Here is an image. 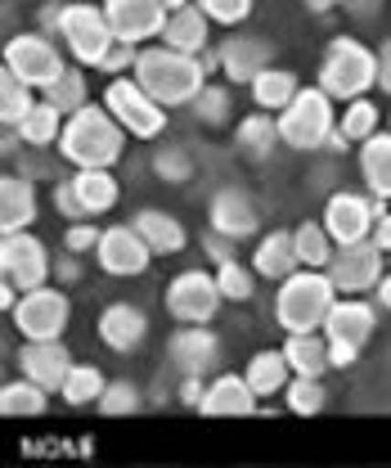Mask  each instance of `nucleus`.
Wrapping results in <instances>:
<instances>
[{
	"label": "nucleus",
	"instance_id": "nucleus-8",
	"mask_svg": "<svg viewBox=\"0 0 391 468\" xmlns=\"http://www.w3.org/2000/svg\"><path fill=\"white\" fill-rule=\"evenodd\" d=\"M58 37H63V46H68V55L77 58V63H86V68H100V58L112 50V27H109V14H104V5H86V0H72L68 9H63V27H58Z\"/></svg>",
	"mask_w": 391,
	"mask_h": 468
},
{
	"label": "nucleus",
	"instance_id": "nucleus-31",
	"mask_svg": "<svg viewBox=\"0 0 391 468\" xmlns=\"http://www.w3.org/2000/svg\"><path fill=\"white\" fill-rule=\"evenodd\" d=\"M301 86H297V77L288 72V68H266L257 81H252V100H257V109H266V113H283L288 104H292V95H297Z\"/></svg>",
	"mask_w": 391,
	"mask_h": 468
},
{
	"label": "nucleus",
	"instance_id": "nucleus-22",
	"mask_svg": "<svg viewBox=\"0 0 391 468\" xmlns=\"http://www.w3.org/2000/svg\"><path fill=\"white\" fill-rule=\"evenodd\" d=\"M144 338H149V315H144L140 306H131V302L104 306V315H100V343L109 351L126 356V351L140 347Z\"/></svg>",
	"mask_w": 391,
	"mask_h": 468
},
{
	"label": "nucleus",
	"instance_id": "nucleus-42",
	"mask_svg": "<svg viewBox=\"0 0 391 468\" xmlns=\"http://www.w3.org/2000/svg\"><path fill=\"white\" fill-rule=\"evenodd\" d=\"M144 406V397H140V388L135 383H126V378H117L104 388V397H100V414H109V419H122V414H135V410Z\"/></svg>",
	"mask_w": 391,
	"mask_h": 468
},
{
	"label": "nucleus",
	"instance_id": "nucleus-17",
	"mask_svg": "<svg viewBox=\"0 0 391 468\" xmlns=\"http://www.w3.org/2000/svg\"><path fill=\"white\" fill-rule=\"evenodd\" d=\"M95 257H100V266H104L109 275H117V280H131V275H144V271H149L153 248L140 239V230H135V226H109V230L100 234Z\"/></svg>",
	"mask_w": 391,
	"mask_h": 468
},
{
	"label": "nucleus",
	"instance_id": "nucleus-55",
	"mask_svg": "<svg viewBox=\"0 0 391 468\" xmlns=\"http://www.w3.org/2000/svg\"><path fill=\"white\" fill-rule=\"evenodd\" d=\"M324 149H333V154H346V149H351V140H346V135H342V131L333 126V135L324 140Z\"/></svg>",
	"mask_w": 391,
	"mask_h": 468
},
{
	"label": "nucleus",
	"instance_id": "nucleus-7",
	"mask_svg": "<svg viewBox=\"0 0 391 468\" xmlns=\"http://www.w3.org/2000/svg\"><path fill=\"white\" fill-rule=\"evenodd\" d=\"M104 109H109V113L126 126V135H135V140H158V135L167 131V109H163L135 77H112L109 90H104Z\"/></svg>",
	"mask_w": 391,
	"mask_h": 468
},
{
	"label": "nucleus",
	"instance_id": "nucleus-9",
	"mask_svg": "<svg viewBox=\"0 0 391 468\" xmlns=\"http://www.w3.org/2000/svg\"><path fill=\"white\" fill-rule=\"evenodd\" d=\"M333 289L342 297H365L369 289H378V280L387 275V252L374 243V239H360V243H337L333 261L324 266Z\"/></svg>",
	"mask_w": 391,
	"mask_h": 468
},
{
	"label": "nucleus",
	"instance_id": "nucleus-51",
	"mask_svg": "<svg viewBox=\"0 0 391 468\" xmlns=\"http://www.w3.org/2000/svg\"><path fill=\"white\" fill-rule=\"evenodd\" d=\"M63 9H68V5H58V0H50V5L41 9V27H46V37H58V27H63Z\"/></svg>",
	"mask_w": 391,
	"mask_h": 468
},
{
	"label": "nucleus",
	"instance_id": "nucleus-39",
	"mask_svg": "<svg viewBox=\"0 0 391 468\" xmlns=\"http://www.w3.org/2000/svg\"><path fill=\"white\" fill-rule=\"evenodd\" d=\"M337 131L351 140V144H365L374 131H378V109H374V100H351L346 109H342V122H337Z\"/></svg>",
	"mask_w": 391,
	"mask_h": 468
},
{
	"label": "nucleus",
	"instance_id": "nucleus-6",
	"mask_svg": "<svg viewBox=\"0 0 391 468\" xmlns=\"http://www.w3.org/2000/svg\"><path fill=\"white\" fill-rule=\"evenodd\" d=\"M333 135V95H324L320 86H306L292 95V104L280 113V140L297 154L324 149V140Z\"/></svg>",
	"mask_w": 391,
	"mask_h": 468
},
{
	"label": "nucleus",
	"instance_id": "nucleus-45",
	"mask_svg": "<svg viewBox=\"0 0 391 468\" xmlns=\"http://www.w3.org/2000/svg\"><path fill=\"white\" fill-rule=\"evenodd\" d=\"M203 5V14L212 18V23H221V27H234V23H243L248 14H252V0H198Z\"/></svg>",
	"mask_w": 391,
	"mask_h": 468
},
{
	"label": "nucleus",
	"instance_id": "nucleus-37",
	"mask_svg": "<svg viewBox=\"0 0 391 468\" xmlns=\"http://www.w3.org/2000/svg\"><path fill=\"white\" fill-rule=\"evenodd\" d=\"M37 86H27L18 72H0V122L5 126H18L23 117L32 113V104H37V95H32Z\"/></svg>",
	"mask_w": 391,
	"mask_h": 468
},
{
	"label": "nucleus",
	"instance_id": "nucleus-57",
	"mask_svg": "<svg viewBox=\"0 0 391 468\" xmlns=\"http://www.w3.org/2000/svg\"><path fill=\"white\" fill-rule=\"evenodd\" d=\"M306 5H311V9H315V14H324V9H333L337 0H306Z\"/></svg>",
	"mask_w": 391,
	"mask_h": 468
},
{
	"label": "nucleus",
	"instance_id": "nucleus-27",
	"mask_svg": "<svg viewBox=\"0 0 391 468\" xmlns=\"http://www.w3.org/2000/svg\"><path fill=\"white\" fill-rule=\"evenodd\" d=\"M72 189H77L86 217H100V212L117 207V194H122V185H117V176H112L109 167H77Z\"/></svg>",
	"mask_w": 391,
	"mask_h": 468
},
{
	"label": "nucleus",
	"instance_id": "nucleus-28",
	"mask_svg": "<svg viewBox=\"0 0 391 468\" xmlns=\"http://www.w3.org/2000/svg\"><path fill=\"white\" fill-rule=\"evenodd\" d=\"M297 248H292V230H270L261 239V248L252 252V271L261 280H288L297 271Z\"/></svg>",
	"mask_w": 391,
	"mask_h": 468
},
{
	"label": "nucleus",
	"instance_id": "nucleus-26",
	"mask_svg": "<svg viewBox=\"0 0 391 468\" xmlns=\"http://www.w3.org/2000/svg\"><path fill=\"white\" fill-rule=\"evenodd\" d=\"M360 176L369 185L374 198H391V131H374L365 144H360Z\"/></svg>",
	"mask_w": 391,
	"mask_h": 468
},
{
	"label": "nucleus",
	"instance_id": "nucleus-54",
	"mask_svg": "<svg viewBox=\"0 0 391 468\" xmlns=\"http://www.w3.org/2000/svg\"><path fill=\"white\" fill-rule=\"evenodd\" d=\"M55 271H58V275H63V280H77V275H81V266H77V252H68V257L58 261Z\"/></svg>",
	"mask_w": 391,
	"mask_h": 468
},
{
	"label": "nucleus",
	"instance_id": "nucleus-21",
	"mask_svg": "<svg viewBox=\"0 0 391 468\" xmlns=\"http://www.w3.org/2000/svg\"><path fill=\"white\" fill-rule=\"evenodd\" d=\"M198 414L207 419H243V414H257V392L243 374H217L203 392V406Z\"/></svg>",
	"mask_w": 391,
	"mask_h": 468
},
{
	"label": "nucleus",
	"instance_id": "nucleus-32",
	"mask_svg": "<svg viewBox=\"0 0 391 468\" xmlns=\"http://www.w3.org/2000/svg\"><path fill=\"white\" fill-rule=\"evenodd\" d=\"M63 122H68V117L58 113L50 100H37V104H32V113L23 117L14 131L23 135V144H32V149H46V144H58V135H63Z\"/></svg>",
	"mask_w": 391,
	"mask_h": 468
},
{
	"label": "nucleus",
	"instance_id": "nucleus-52",
	"mask_svg": "<svg viewBox=\"0 0 391 468\" xmlns=\"http://www.w3.org/2000/svg\"><path fill=\"white\" fill-rule=\"evenodd\" d=\"M378 90L391 95V37L383 41V50H378Z\"/></svg>",
	"mask_w": 391,
	"mask_h": 468
},
{
	"label": "nucleus",
	"instance_id": "nucleus-18",
	"mask_svg": "<svg viewBox=\"0 0 391 468\" xmlns=\"http://www.w3.org/2000/svg\"><path fill=\"white\" fill-rule=\"evenodd\" d=\"M212 230L229 234V239H252L257 226H261V207H257V198L248 194V189H234V185H225L212 194Z\"/></svg>",
	"mask_w": 391,
	"mask_h": 468
},
{
	"label": "nucleus",
	"instance_id": "nucleus-10",
	"mask_svg": "<svg viewBox=\"0 0 391 468\" xmlns=\"http://www.w3.org/2000/svg\"><path fill=\"white\" fill-rule=\"evenodd\" d=\"M5 68L18 72V77H23L27 86H37V90H50L58 77L68 72L58 46L46 32H18V37H9V41H5Z\"/></svg>",
	"mask_w": 391,
	"mask_h": 468
},
{
	"label": "nucleus",
	"instance_id": "nucleus-48",
	"mask_svg": "<svg viewBox=\"0 0 391 468\" xmlns=\"http://www.w3.org/2000/svg\"><path fill=\"white\" fill-rule=\"evenodd\" d=\"M55 207L68 221H86V207H81V198H77V189H72V176H68V180H55Z\"/></svg>",
	"mask_w": 391,
	"mask_h": 468
},
{
	"label": "nucleus",
	"instance_id": "nucleus-15",
	"mask_svg": "<svg viewBox=\"0 0 391 468\" xmlns=\"http://www.w3.org/2000/svg\"><path fill=\"white\" fill-rule=\"evenodd\" d=\"M104 14H109V27L117 41L144 46V41H163L171 9L163 0H104Z\"/></svg>",
	"mask_w": 391,
	"mask_h": 468
},
{
	"label": "nucleus",
	"instance_id": "nucleus-50",
	"mask_svg": "<svg viewBox=\"0 0 391 468\" xmlns=\"http://www.w3.org/2000/svg\"><path fill=\"white\" fill-rule=\"evenodd\" d=\"M203 252L221 266V261H229V257H234V239H229V234H221V230H207V234H203Z\"/></svg>",
	"mask_w": 391,
	"mask_h": 468
},
{
	"label": "nucleus",
	"instance_id": "nucleus-41",
	"mask_svg": "<svg viewBox=\"0 0 391 468\" xmlns=\"http://www.w3.org/2000/svg\"><path fill=\"white\" fill-rule=\"evenodd\" d=\"M217 284H221L225 302H248L252 292H257V271L252 266H243L238 257H229L217 266Z\"/></svg>",
	"mask_w": 391,
	"mask_h": 468
},
{
	"label": "nucleus",
	"instance_id": "nucleus-20",
	"mask_svg": "<svg viewBox=\"0 0 391 468\" xmlns=\"http://www.w3.org/2000/svg\"><path fill=\"white\" fill-rule=\"evenodd\" d=\"M270 41H261V37H225L221 50H217V63L225 68V77L229 81H243V86H252L266 68H270Z\"/></svg>",
	"mask_w": 391,
	"mask_h": 468
},
{
	"label": "nucleus",
	"instance_id": "nucleus-23",
	"mask_svg": "<svg viewBox=\"0 0 391 468\" xmlns=\"http://www.w3.org/2000/svg\"><path fill=\"white\" fill-rule=\"evenodd\" d=\"M207 37H212V18L203 14V5H180L167 14V27H163V46L180 50V55H207Z\"/></svg>",
	"mask_w": 391,
	"mask_h": 468
},
{
	"label": "nucleus",
	"instance_id": "nucleus-30",
	"mask_svg": "<svg viewBox=\"0 0 391 468\" xmlns=\"http://www.w3.org/2000/svg\"><path fill=\"white\" fill-rule=\"evenodd\" d=\"M243 378L252 383V392L257 397H280L283 388H288V378H292V365H288V356L280 351H257L252 360H248V369H243Z\"/></svg>",
	"mask_w": 391,
	"mask_h": 468
},
{
	"label": "nucleus",
	"instance_id": "nucleus-33",
	"mask_svg": "<svg viewBox=\"0 0 391 468\" xmlns=\"http://www.w3.org/2000/svg\"><path fill=\"white\" fill-rule=\"evenodd\" d=\"M292 248H297V261L311 266V271H324L333 261V234L324 230V221H301L292 230Z\"/></svg>",
	"mask_w": 391,
	"mask_h": 468
},
{
	"label": "nucleus",
	"instance_id": "nucleus-11",
	"mask_svg": "<svg viewBox=\"0 0 391 468\" xmlns=\"http://www.w3.org/2000/svg\"><path fill=\"white\" fill-rule=\"evenodd\" d=\"M68 315H72L68 292L41 284V289H27L18 297V306H14V329H18L27 343H50V338H63Z\"/></svg>",
	"mask_w": 391,
	"mask_h": 468
},
{
	"label": "nucleus",
	"instance_id": "nucleus-59",
	"mask_svg": "<svg viewBox=\"0 0 391 468\" xmlns=\"http://www.w3.org/2000/svg\"><path fill=\"white\" fill-rule=\"evenodd\" d=\"M387 266H391V252H387Z\"/></svg>",
	"mask_w": 391,
	"mask_h": 468
},
{
	"label": "nucleus",
	"instance_id": "nucleus-40",
	"mask_svg": "<svg viewBox=\"0 0 391 468\" xmlns=\"http://www.w3.org/2000/svg\"><path fill=\"white\" fill-rule=\"evenodd\" d=\"M46 100H50V104H55V109H58V113H63V117L81 113V109L90 104V100H86V77H81L77 68H68V72L58 77L55 86L46 90Z\"/></svg>",
	"mask_w": 391,
	"mask_h": 468
},
{
	"label": "nucleus",
	"instance_id": "nucleus-29",
	"mask_svg": "<svg viewBox=\"0 0 391 468\" xmlns=\"http://www.w3.org/2000/svg\"><path fill=\"white\" fill-rule=\"evenodd\" d=\"M283 356L292 365V374H306V378H324V369H333L329 360V338L315 329V334H288Z\"/></svg>",
	"mask_w": 391,
	"mask_h": 468
},
{
	"label": "nucleus",
	"instance_id": "nucleus-56",
	"mask_svg": "<svg viewBox=\"0 0 391 468\" xmlns=\"http://www.w3.org/2000/svg\"><path fill=\"white\" fill-rule=\"evenodd\" d=\"M374 292H378V302H383V306L391 311V271L383 275V280H378V289H374Z\"/></svg>",
	"mask_w": 391,
	"mask_h": 468
},
{
	"label": "nucleus",
	"instance_id": "nucleus-35",
	"mask_svg": "<svg viewBox=\"0 0 391 468\" xmlns=\"http://www.w3.org/2000/svg\"><path fill=\"white\" fill-rule=\"evenodd\" d=\"M104 388H109V378H104L95 365H72V374L63 378L58 397H63L68 406H100Z\"/></svg>",
	"mask_w": 391,
	"mask_h": 468
},
{
	"label": "nucleus",
	"instance_id": "nucleus-19",
	"mask_svg": "<svg viewBox=\"0 0 391 468\" xmlns=\"http://www.w3.org/2000/svg\"><path fill=\"white\" fill-rule=\"evenodd\" d=\"M72 351L63 347V338H50V343H23L18 351V369H23V378H32V383H41V388H50L58 392L63 388V378L72 374Z\"/></svg>",
	"mask_w": 391,
	"mask_h": 468
},
{
	"label": "nucleus",
	"instance_id": "nucleus-14",
	"mask_svg": "<svg viewBox=\"0 0 391 468\" xmlns=\"http://www.w3.org/2000/svg\"><path fill=\"white\" fill-rule=\"evenodd\" d=\"M383 212H387L383 198H374V194H346L342 189V194H333L324 203V230L333 234V243H360V239L374 234Z\"/></svg>",
	"mask_w": 391,
	"mask_h": 468
},
{
	"label": "nucleus",
	"instance_id": "nucleus-36",
	"mask_svg": "<svg viewBox=\"0 0 391 468\" xmlns=\"http://www.w3.org/2000/svg\"><path fill=\"white\" fill-rule=\"evenodd\" d=\"M238 144H243L252 158H266L275 144H283L280 140V117H270L266 109H257L252 117H243V122H238Z\"/></svg>",
	"mask_w": 391,
	"mask_h": 468
},
{
	"label": "nucleus",
	"instance_id": "nucleus-1",
	"mask_svg": "<svg viewBox=\"0 0 391 468\" xmlns=\"http://www.w3.org/2000/svg\"><path fill=\"white\" fill-rule=\"evenodd\" d=\"M163 109H175V104H194L198 90L207 86V63L203 55H180L163 41L153 46H140V58H135V72H131Z\"/></svg>",
	"mask_w": 391,
	"mask_h": 468
},
{
	"label": "nucleus",
	"instance_id": "nucleus-13",
	"mask_svg": "<svg viewBox=\"0 0 391 468\" xmlns=\"http://www.w3.org/2000/svg\"><path fill=\"white\" fill-rule=\"evenodd\" d=\"M0 271H5V284L27 292V289H41L50 280L55 261H50L46 243L32 230H14L0 239Z\"/></svg>",
	"mask_w": 391,
	"mask_h": 468
},
{
	"label": "nucleus",
	"instance_id": "nucleus-38",
	"mask_svg": "<svg viewBox=\"0 0 391 468\" xmlns=\"http://www.w3.org/2000/svg\"><path fill=\"white\" fill-rule=\"evenodd\" d=\"M283 406L292 410L297 419H311V414H320V410L329 406V392H324V383H320V378L292 374V378H288V388H283Z\"/></svg>",
	"mask_w": 391,
	"mask_h": 468
},
{
	"label": "nucleus",
	"instance_id": "nucleus-2",
	"mask_svg": "<svg viewBox=\"0 0 391 468\" xmlns=\"http://www.w3.org/2000/svg\"><path fill=\"white\" fill-rule=\"evenodd\" d=\"M126 149V126L104 109V104H86L81 113L63 122L58 135V154L72 167H112Z\"/></svg>",
	"mask_w": 391,
	"mask_h": 468
},
{
	"label": "nucleus",
	"instance_id": "nucleus-5",
	"mask_svg": "<svg viewBox=\"0 0 391 468\" xmlns=\"http://www.w3.org/2000/svg\"><path fill=\"white\" fill-rule=\"evenodd\" d=\"M374 329H378V311H374L365 297H337L329 320H324V329H320V334L329 338L333 369H351V365L360 360V351L369 347Z\"/></svg>",
	"mask_w": 391,
	"mask_h": 468
},
{
	"label": "nucleus",
	"instance_id": "nucleus-53",
	"mask_svg": "<svg viewBox=\"0 0 391 468\" xmlns=\"http://www.w3.org/2000/svg\"><path fill=\"white\" fill-rule=\"evenodd\" d=\"M369 239H374L383 252H391V212H383V217H378V226H374V234H369Z\"/></svg>",
	"mask_w": 391,
	"mask_h": 468
},
{
	"label": "nucleus",
	"instance_id": "nucleus-58",
	"mask_svg": "<svg viewBox=\"0 0 391 468\" xmlns=\"http://www.w3.org/2000/svg\"><path fill=\"white\" fill-rule=\"evenodd\" d=\"M167 9H180V5H194V0H163Z\"/></svg>",
	"mask_w": 391,
	"mask_h": 468
},
{
	"label": "nucleus",
	"instance_id": "nucleus-24",
	"mask_svg": "<svg viewBox=\"0 0 391 468\" xmlns=\"http://www.w3.org/2000/svg\"><path fill=\"white\" fill-rule=\"evenodd\" d=\"M37 221V189L27 176H5L0 180V230H27Z\"/></svg>",
	"mask_w": 391,
	"mask_h": 468
},
{
	"label": "nucleus",
	"instance_id": "nucleus-12",
	"mask_svg": "<svg viewBox=\"0 0 391 468\" xmlns=\"http://www.w3.org/2000/svg\"><path fill=\"white\" fill-rule=\"evenodd\" d=\"M221 302L225 292L217 284V271H180L167 289V311L175 324H212Z\"/></svg>",
	"mask_w": 391,
	"mask_h": 468
},
{
	"label": "nucleus",
	"instance_id": "nucleus-3",
	"mask_svg": "<svg viewBox=\"0 0 391 468\" xmlns=\"http://www.w3.org/2000/svg\"><path fill=\"white\" fill-rule=\"evenodd\" d=\"M333 302H337V289L329 280V271L297 266L288 280H280L275 320L283 324V334H315V329H324Z\"/></svg>",
	"mask_w": 391,
	"mask_h": 468
},
{
	"label": "nucleus",
	"instance_id": "nucleus-4",
	"mask_svg": "<svg viewBox=\"0 0 391 468\" xmlns=\"http://www.w3.org/2000/svg\"><path fill=\"white\" fill-rule=\"evenodd\" d=\"M378 86V50H369L355 37H333L320 58V90L333 100H360Z\"/></svg>",
	"mask_w": 391,
	"mask_h": 468
},
{
	"label": "nucleus",
	"instance_id": "nucleus-47",
	"mask_svg": "<svg viewBox=\"0 0 391 468\" xmlns=\"http://www.w3.org/2000/svg\"><path fill=\"white\" fill-rule=\"evenodd\" d=\"M135 58H140V46L112 41V50L100 58V72H135Z\"/></svg>",
	"mask_w": 391,
	"mask_h": 468
},
{
	"label": "nucleus",
	"instance_id": "nucleus-34",
	"mask_svg": "<svg viewBox=\"0 0 391 468\" xmlns=\"http://www.w3.org/2000/svg\"><path fill=\"white\" fill-rule=\"evenodd\" d=\"M46 406H50V388H41L32 378H18V383L0 388V410L9 419H37V414H46Z\"/></svg>",
	"mask_w": 391,
	"mask_h": 468
},
{
	"label": "nucleus",
	"instance_id": "nucleus-49",
	"mask_svg": "<svg viewBox=\"0 0 391 468\" xmlns=\"http://www.w3.org/2000/svg\"><path fill=\"white\" fill-rule=\"evenodd\" d=\"M203 392H207V378H198V374H180V388H175L180 406L198 410V406H203Z\"/></svg>",
	"mask_w": 391,
	"mask_h": 468
},
{
	"label": "nucleus",
	"instance_id": "nucleus-25",
	"mask_svg": "<svg viewBox=\"0 0 391 468\" xmlns=\"http://www.w3.org/2000/svg\"><path fill=\"white\" fill-rule=\"evenodd\" d=\"M131 226L140 230V239H144L149 248H153V257H171V252H180V248L189 243V230L180 226V217H171L163 207H144Z\"/></svg>",
	"mask_w": 391,
	"mask_h": 468
},
{
	"label": "nucleus",
	"instance_id": "nucleus-46",
	"mask_svg": "<svg viewBox=\"0 0 391 468\" xmlns=\"http://www.w3.org/2000/svg\"><path fill=\"white\" fill-rule=\"evenodd\" d=\"M100 234L104 230H95L90 221H72L68 234H63V248H68V252H77V257H81V252H95V248H100Z\"/></svg>",
	"mask_w": 391,
	"mask_h": 468
},
{
	"label": "nucleus",
	"instance_id": "nucleus-44",
	"mask_svg": "<svg viewBox=\"0 0 391 468\" xmlns=\"http://www.w3.org/2000/svg\"><path fill=\"white\" fill-rule=\"evenodd\" d=\"M153 172L163 176L167 185H180V180H189V176H194V158H189L185 149L167 144V149H158V154H153Z\"/></svg>",
	"mask_w": 391,
	"mask_h": 468
},
{
	"label": "nucleus",
	"instance_id": "nucleus-16",
	"mask_svg": "<svg viewBox=\"0 0 391 468\" xmlns=\"http://www.w3.org/2000/svg\"><path fill=\"white\" fill-rule=\"evenodd\" d=\"M167 360L180 374H217L221 369V338L207 329V324H180L167 343Z\"/></svg>",
	"mask_w": 391,
	"mask_h": 468
},
{
	"label": "nucleus",
	"instance_id": "nucleus-43",
	"mask_svg": "<svg viewBox=\"0 0 391 468\" xmlns=\"http://www.w3.org/2000/svg\"><path fill=\"white\" fill-rule=\"evenodd\" d=\"M189 109H194L198 122H207V126H225V122H229V109H234V100L225 95L221 86H203L198 100H194Z\"/></svg>",
	"mask_w": 391,
	"mask_h": 468
}]
</instances>
